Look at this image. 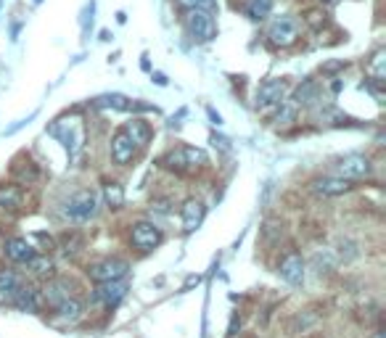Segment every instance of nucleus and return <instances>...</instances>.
<instances>
[{
    "label": "nucleus",
    "instance_id": "20e7f679",
    "mask_svg": "<svg viewBox=\"0 0 386 338\" xmlns=\"http://www.w3.org/2000/svg\"><path fill=\"white\" fill-rule=\"evenodd\" d=\"M188 35L196 43H209V40L217 38V21L215 13H207V11H186V19H183Z\"/></svg>",
    "mask_w": 386,
    "mask_h": 338
},
{
    "label": "nucleus",
    "instance_id": "6ab92c4d",
    "mask_svg": "<svg viewBox=\"0 0 386 338\" xmlns=\"http://www.w3.org/2000/svg\"><path fill=\"white\" fill-rule=\"evenodd\" d=\"M124 135L135 143V148H143V146H149L151 141V127L143 119H130V122L124 124Z\"/></svg>",
    "mask_w": 386,
    "mask_h": 338
},
{
    "label": "nucleus",
    "instance_id": "f704fd0d",
    "mask_svg": "<svg viewBox=\"0 0 386 338\" xmlns=\"http://www.w3.org/2000/svg\"><path fill=\"white\" fill-rule=\"evenodd\" d=\"M154 80H156V84H167V77L161 75V72H154Z\"/></svg>",
    "mask_w": 386,
    "mask_h": 338
},
{
    "label": "nucleus",
    "instance_id": "bb28decb",
    "mask_svg": "<svg viewBox=\"0 0 386 338\" xmlns=\"http://www.w3.org/2000/svg\"><path fill=\"white\" fill-rule=\"evenodd\" d=\"M95 106H101V109H117V111H127L130 109V101L124 98V95H104V98H98Z\"/></svg>",
    "mask_w": 386,
    "mask_h": 338
},
{
    "label": "nucleus",
    "instance_id": "473e14b6",
    "mask_svg": "<svg viewBox=\"0 0 386 338\" xmlns=\"http://www.w3.org/2000/svg\"><path fill=\"white\" fill-rule=\"evenodd\" d=\"M336 69H344V61H336V64L323 66V72H336Z\"/></svg>",
    "mask_w": 386,
    "mask_h": 338
},
{
    "label": "nucleus",
    "instance_id": "7ed1b4c3",
    "mask_svg": "<svg viewBox=\"0 0 386 338\" xmlns=\"http://www.w3.org/2000/svg\"><path fill=\"white\" fill-rule=\"evenodd\" d=\"M299 40V21L294 16H275L267 27V45L270 48H291Z\"/></svg>",
    "mask_w": 386,
    "mask_h": 338
},
{
    "label": "nucleus",
    "instance_id": "9b49d317",
    "mask_svg": "<svg viewBox=\"0 0 386 338\" xmlns=\"http://www.w3.org/2000/svg\"><path fill=\"white\" fill-rule=\"evenodd\" d=\"M204 214H207V207H204V201H198V198H188V201L180 207L183 230H186V233H193V230H198V225L204 222Z\"/></svg>",
    "mask_w": 386,
    "mask_h": 338
},
{
    "label": "nucleus",
    "instance_id": "f8f14e48",
    "mask_svg": "<svg viewBox=\"0 0 386 338\" xmlns=\"http://www.w3.org/2000/svg\"><path fill=\"white\" fill-rule=\"evenodd\" d=\"M11 175L16 180V185H32V182H38L40 169L29 156H16L11 161Z\"/></svg>",
    "mask_w": 386,
    "mask_h": 338
},
{
    "label": "nucleus",
    "instance_id": "412c9836",
    "mask_svg": "<svg viewBox=\"0 0 386 338\" xmlns=\"http://www.w3.org/2000/svg\"><path fill=\"white\" fill-rule=\"evenodd\" d=\"M14 304H16L21 312H38L43 299H40V291L35 285H21L19 293H16V299H14Z\"/></svg>",
    "mask_w": 386,
    "mask_h": 338
},
{
    "label": "nucleus",
    "instance_id": "1a4fd4ad",
    "mask_svg": "<svg viewBox=\"0 0 386 338\" xmlns=\"http://www.w3.org/2000/svg\"><path fill=\"white\" fill-rule=\"evenodd\" d=\"M24 209V190L16 182H0V214H19Z\"/></svg>",
    "mask_w": 386,
    "mask_h": 338
},
{
    "label": "nucleus",
    "instance_id": "b1692460",
    "mask_svg": "<svg viewBox=\"0 0 386 338\" xmlns=\"http://www.w3.org/2000/svg\"><path fill=\"white\" fill-rule=\"evenodd\" d=\"M270 11H273V0H246V16L249 19H264V16H270Z\"/></svg>",
    "mask_w": 386,
    "mask_h": 338
},
{
    "label": "nucleus",
    "instance_id": "c756f323",
    "mask_svg": "<svg viewBox=\"0 0 386 338\" xmlns=\"http://www.w3.org/2000/svg\"><path fill=\"white\" fill-rule=\"evenodd\" d=\"M331 264H333V256H331L328 251H326V254H315V267H318V273H321V267L331 270Z\"/></svg>",
    "mask_w": 386,
    "mask_h": 338
},
{
    "label": "nucleus",
    "instance_id": "4be33fe9",
    "mask_svg": "<svg viewBox=\"0 0 386 338\" xmlns=\"http://www.w3.org/2000/svg\"><path fill=\"white\" fill-rule=\"evenodd\" d=\"M318 93H321V87L315 80H304V82L296 87V93H294V106H312L318 104Z\"/></svg>",
    "mask_w": 386,
    "mask_h": 338
},
{
    "label": "nucleus",
    "instance_id": "39448f33",
    "mask_svg": "<svg viewBox=\"0 0 386 338\" xmlns=\"http://www.w3.org/2000/svg\"><path fill=\"white\" fill-rule=\"evenodd\" d=\"M161 241H164L161 230L154 225V222H149V219H141V222H135V225L130 227V244L135 246L138 251H154Z\"/></svg>",
    "mask_w": 386,
    "mask_h": 338
},
{
    "label": "nucleus",
    "instance_id": "4468645a",
    "mask_svg": "<svg viewBox=\"0 0 386 338\" xmlns=\"http://www.w3.org/2000/svg\"><path fill=\"white\" fill-rule=\"evenodd\" d=\"M127 296V283L124 280H112V283H98L95 288V301H101L106 307H114Z\"/></svg>",
    "mask_w": 386,
    "mask_h": 338
},
{
    "label": "nucleus",
    "instance_id": "7c9ffc66",
    "mask_svg": "<svg viewBox=\"0 0 386 338\" xmlns=\"http://www.w3.org/2000/svg\"><path fill=\"white\" fill-rule=\"evenodd\" d=\"M151 209H156V212H161V214H167V212H170V201H167V198H159V201H154V204H151Z\"/></svg>",
    "mask_w": 386,
    "mask_h": 338
},
{
    "label": "nucleus",
    "instance_id": "5701e85b",
    "mask_svg": "<svg viewBox=\"0 0 386 338\" xmlns=\"http://www.w3.org/2000/svg\"><path fill=\"white\" fill-rule=\"evenodd\" d=\"M56 312H58V320H64V322H75V320L82 315V301L75 299V296H69V299H64L61 304H58Z\"/></svg>",
    "mask_w": 386,
    "mask_h": 338
},
{
    "label": "nucleus",
    "instance_id": "6e6552de",
    "mask_svg": "<svg viewBox=\"0 0 386 338\" xmlns=\"http://www.w3.org/2000/svg\"><path fill=\"white\" fill-rule=\"evenodd\" d=\"M289 90V82L286 80H264L259 87H257V109H270V106H278L283 101V95Z\"/></svg>",
    "mask_w": 386,
    "mask_h": 338
},
{
    "label": "nucleus",
    "instance_id": "9d476101",
    "mask_svg": "<svg viewBox=\"0 0 386 338\" xmlns=\"http://www.w3.org/2000/svg\"><path fill=\"white\" fill-rule=\"evenodd\" d=\"M278 273H281V278L289 283V285H301V280H304V259H301L296 251H289L281 259Z\"/></svg>",
    "mask_w": 386,
    "mask_h": 338
},
{
    "label": "nucleus",
    "instance_id": "f3484780",
    "mask_svg": "<svg viewBox=\"0 0 386 338\" xmlns=\"http://www.w3.org/2000/svg\"><path fill=\"white\" fill-rule=\"evenodd\" d=\"M3 251H6V256H9L11 262L27 264L35 256V246L29 244L27 238H9L6 246H3Z\"/></svg>",
    "mask_w": 386,
    "mask_h": 338
},
{
    "label": "nucleus",
    "instance_id": "f03ea898",
    "mask_svg": "<svg viewBox=\"0 0 386 338\" xmlns=\"http://www.w3.org/2000/svg\"><path fill=\"white\" fill-rule=\"evenodd\" d=\"M64 214L72 222H87L98 214V196L93 190H77L75 196L64 204Z\"/></svg>",
    "mask_w": 386,
    "mask_h": 338
},
{
    "label": "nucleus",
    "instance_id": "cd10ccee",
    "mask_svg": "<svg viewBox=\"0 0 386 338\" xmlns=\"http://www.w3.org/2000/svg\"><path fill=\"white\" fill-rule=\"evenodd\" d=\"M183 11H207V13H215L217 11V0H175Z\"/></svg>",
    "mask_w": 386,
    "mask_h": 338
},
{
    "label": "nucleus",
    "instance_id": "c85d7f7f",
    "mask_svg": "<svg viewBox=\"0 0 386 338\" xmlns=\"http://www.w3.org/2000/svg\"><path fill=\"white\" fill-rule=\"evenodd\" d=\"M27 267H29V270H32L35 275H40V278H48V275L53 273V262H50L48 256H38V254H35V256L29 259Z\"/></svg>",
    "mask_w": 386,
    "mask_h": 338
},
{
    "label": "nucleus",
    "instance_id": "a878e982",
    "mask_svg": "<svg viewBox=\"0 0 386 338\" xmlns=\"http://www.w3.org/2000/svg\"><path fill=\"white\" fill-rule=\"evenodd\" d=\"M104 198L112 209H119L124 204V190L119 182H106L104 185Z\"/></svg>",
    "mask_w": 386,
    "mask_h": 338
},
{
    "label": "nucleus",
    "instance_id": "0eeeda50",
    "mask_svg": "<svg viewBox=\"0 0 386 338\" xmlns=\"http://www.w3.org/2000/svg\"><path fill=\"white\" fill-rule=\"evenodd\" d=\"M373 172V164L368 156H360V153H352V156H344V159L336 164V178L344 180H365L370 178Z\"/></svg>",
    "mask_w": 386,
    "mask_h": 338
},
{
    "label": "nucleus",
    "instance_id": "393cba45",
    "mask_svg": "<svg viewBox=\"0 0 386 338\" xmlns=\"http://www.w3.org/2000/svg\"><path fill=\"white\" fill-rule=\"evenodd\" d=\"M304 24L310 29H315V32H321L326 24H328V13H326V9H307L304 11Z\"/></svg>",
    "mask_w": 386,
    "mask_h": 338
},
{
    "label": "nucleus",
    "instance_id": "ddd939ff",
    "mask_svg": "<svg viewBox=\"0 0 386 338\" xmlns=\"http://www.w3.org/2000/svg\"><path fill=\"white\" fill-rule=\"evenodd\" d=\"M135 153H138L135 143H132L122 130L117 132V135L112 138V159H114V164H119V167H127V164L135 159Z\"/></svg>",
    "mask_w": 386,
    "mask_h": 338
},
{
    "label": "nucleus",
    "instance_id": "2f4dec72",
    "mask_svg": "<svg viewBox=\"0 0 386 338\" xmlns=\"http://www.w3.org/2000/svg\"><path fill=\"white\" fill-rule=\"evenodd\" d=\"M241 328V317L238 315H233V320H230V330H227V336H236V330Z\"/></svg>",
    "mask_w": 386,
    "mask_h": 338
},
{
    "label": "nucleus",
    "instance_id": "c9c22d12",
    "mask_svg": "<svg viewBox=\"0 0 386 338\" xmlns=\"http://www.w3.org/2000/svg\"><path fill=\"white\" fill-rule=\"evenodd\" d=\"M376 338H384V330H378V333H376Z\"/></svg>",
    "mask_w": 386,
    "mask_h": 338
},
{
    "label": "nucleus",
    "instance_id": "aec40b11",
    "mask_svg": "<svg viewBox=\"0 0 386 338\" xmlns=\"http://www.w3.org/2000/svg\"><path fill=\"white\" fill-rule=\"evenodd\" d=\"M69 296H72V291H69V283L66 280H50L45 288H43V301L50 304L53 310H56L64 299H69Z\"/></svg>",
    "mask_w": 386,
    "mask_h": 338
},
{
    "label": "nucleus",
    "instance_id": "a211bd4d",
    "mask_svg": "<svg viewBox=\"0 0 386 338\" xmlns=\"http://www.w3.org/2000/svg\"><path fill=\"white\" fill-rule=\"evenodd\" d=\"M365 75L373 84H384V80H386V50L384 48H378L376 53L368 58Z\"/></svg>",
    "mask_w": 386,
    "mask_h": 338
},
{
    "label": "nucleus",
    "instance_id": "72a5a7b5",
    "mask_svg": "<svg viewBox=\"0 0 386 338\" xmlns=\"http://www.w3.org/2000/svg\"><path fill=\"white\" fill-rule=\"evenodd\" d=\"M207 111H209V116H212V122H215V124H223V116H220V114H217L215 109H207Z\"/></svg>",
    "mask_w": 386,
    "mask_h": 338
},
{
    "label": "nucleus",
    "instance_id": "423d86ee",
    "mask_svg": "<svg viewBox=\"0 0 386 338\" xmlns=\"http://www.w3.org/2000/svg\"><path fill=\"white\" fill-rule=\"evenodd\" d=\"M130 273V264L124 259H101L87 267V275L95 283H112V280H124V275Z\"/></svg>",
    "mask_w": 386,
    "mask_h": 338
},
{
    "label": "nucleus",
    "instance_id": "dca6fc26",
    "mask_svg": "<svg viewBox=\"0 0 386 338\" xmlns=\"http://www.w3.org/2000/svg\"><path fill=\"white\" fill-rule=\"evenodd\" d=\"M312 190L318 196H344L352 190V182L344 178H318L312 180Z\"/></svg>",
    "mask_w": 386,
    "mask_h": 338
},
{
    "label": "nucleus",
    "instance_id": "2eb2a0df",
    "mask_svg": "<svg viewBox=\"0 0 386 338\" xmlns=\"http://www.w3.org/2000/svg\"><path fill=\"white\" fill-rule=\"evenodd\" d=\"M21 285H24L21 275L9 270V267H3V270H0V304H14Z\"/></svg>",
    "mask_w": 386,
    "mask_h": 338
},
{
    "label": "nucleus",
    "instance_id": "f257e3e1",
    "mask_svg": "<svg viewBox=\"0 0 386 338\" xmlns=\"http://www.w3.org/2000/svg\"><path fill=\"white\" fill-rule=\"evenodd\" d=\"M209 156L201 148L193 146H178V148L167 151L159 159V167L170 169L175 175H196L201 169H207Z\"/></svg>",
    "mask_w": 386,
    "mask_h": 338
}]
</instances>
